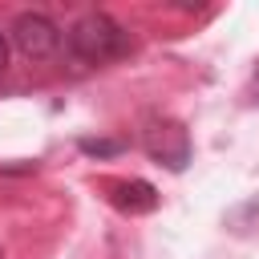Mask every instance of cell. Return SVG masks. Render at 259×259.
I'll list each match as a JSON object with an SVG mask.
<instances>
[{"label": "cell", "mask_w": 259, "mask_h": 259, "mask_svg": "<svg viewBox=\"0 0 259 259\" xmlns=\"http://www.w3.org/2000/svg\"><path fill=\"white\" fill-rule=\"evenodd\" d=\"M69 53L85 65H105V61H117L130 53V32L113 16L89 12L69 28Z\"/></svg>", "instance_id": "obj_1"}, {"label": "cell", "mask_w": 259, "mask_h": 259, "mask_svg": "<svg viewBox=\"0 0 259 259\" xmlns=\"http://www.w3.org/2000/svg\"><path fill=\"white\" fill-rule=\"evenodd\" d=\"M12 45H16L24 57L40 61V57L57 53L61 32H57V24H53L45 12H20V16H16V24H12Z\"/></svg>", "instance_id": "obj_2"}, {"label": "cell", "mask_w": 259, "mask_h": 259, "mask_svg": "<svg viewBox=\"0 0 259 259\" xmlns=\"http://www.w3.org/2000/svg\"><path fill=\"white\" fill-rule=\"evenodd\" d=\"M146 142V154L166 162L170 170H182L186 158H190V142H186V130L178 121H150V130L142 134Z\"/></svg>", "instance_id": "obj_3"}, {"label": "cell", "mask_w": 259, "mask_h": 259, "mask_svg": "<svg viewBox=\"0 0 259 259\" xmlns=\"http://www.w3.org/2000/svg\"><path fill=\"white\" fill-rule=\"evenodd\" d=\"M109 202L121 210V214H150L158 206V190L142 178H130V182H113L109 186Z\"/></svg>", "instance_id": "obj_4"}, {"label": "cell", "mask_w": 259, "mask_h": 259, "mask_svg": "<svg viewBox=\"0 0 259 259\" xmlns=\"http://www.w3.org/2000/svg\"><path fill=\"white\" fill-rule=\"evenodd\" d=\"M81 150L85 154H117L121 142H105V138H81Z\"/></svg>", "instance_id": "obj_5"}, {"label": "cell", "mask_w": 259, "mask_h": 259, "mask_svg": "<svg viewBox=\"0 0 259 259\" xmlns=\"http://www.w3.org/2000/svg\"><path fill=\"white\" fill-rule=\"evenodd\" d=\"M4 69H8V36L0 32V73H4Z\"/></svg>", "instance_id": "obj_6"}, {"label": "cell", "mask_w": 259, "mask_h": 259, "mask_svg": "<svg viewBox=\"0 0 259 259\" xmlns=\"http://www.w3.org/2000/svg\"><path fill=\"white\" fill-rule=\"evenodd\" d=\"M255 93H259V65H255Z\"/></svg>", "instance_id": "obj_7"}, {"label": "cell", "mask_w": 259, "mask_h": 259, "mask_svg": "<svg viewBox=\"0 0 259 259\" xmlns=\"http://www.w3.org/2000/svg\"><path fill=\"white\" fill-rule=\"evenodd\" d=\"M0 259H4V251H0Z\"/></svg>", "instance_id": "obj_8"}]
</instances>
